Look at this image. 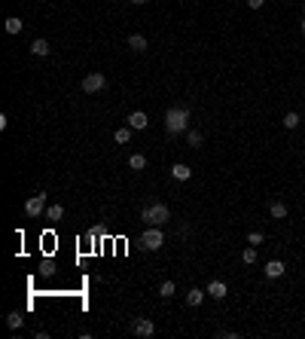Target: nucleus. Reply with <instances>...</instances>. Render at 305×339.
Masks as SVG:
<instances>
[{"label":"nucleus","mask_w":305,"mask_h":339,"mask_svg":"<svg viewBox=\"0 0 305 339\" xmlns=\"http://www.w3.org/2000/svg\"><path fill=\"white\" fill-rule=\"evenodd\" d=\"M165 132L168 135H186L189 132V110L186 107H168L165 110Z\"/></svg>","instance_id":"f257e3e1"},{"label":"nucleus","mask_w":305,"mask_h":339,"mask_svg":"<svg viewBox=\"0 0 305 339\" xmlns=\"http://www.w3.org/2000/svg\"><path fill=\"white\" fill-rule=\"evenodd\" d=\"M141 220L150 223V226H162V223L171 220V211H168L165 202H153V205H147V208L141 211Z\"/></svg>","instance_id":"f03ea898"},{"label":"nucleus","mask_w":305,"mask_h":339,"mask_svg":"<svg viewBox=\"0 0 305 339\" xmlns=\"http://www.w3.org/2000/svg\"><path fill=\"white\" fill-rule=\"evenodd\" d=\"M162 245H165V232H162L159 226H150V229L141 236V248H144V251H159Z\"/></svg>","instance_id":"7ed1b4c3"},{"label":"nucleus","mask_w":305,"mask_h":339,"mask_svg":"<svg viewBox=\"0 0 305 339\" xmlns=\"http://www.w3.org/2000/svg\"><path fill=\"white\" fill-rule=\"evenodd\" d=\"M104 89H107V76H104V73L95 70V73H86V76H82V92H86V95H95V92H104Z\"/></svg>","instance_id":"20e7f679"},{"label":"nucleus","mask_w":305,"mask_h":339,"mask_svg":"<svg viewBox=\"0 0 305 339\" xmlns=\"http://www.w3.org/2000/svg\"><path fill=\"white\" fill-rule=\"evenodd\" d=\"M131 333L141 339H150V336H156V324L150 318H134L131 321Z\"/></svg>","instance_id":"39448f33"},{"label":"nucleus","mask_w":305,"mask_h":339,"mask_svg":"<svg viewBox=\"0 0 305 339\" xmlns=\"http://www.w3.org/2000/svg\"><path fill=\"white\" fill-rule=\"evenodd\" d=\"M43 208H46V193H37V196H31V199L24 202V214H27V217H40Z\"/></svg>","instance_id":"423d86ee"},{"label":"nucleus","mask_w":305,"mask_h":339,"mask_svg":"<svg viewBox=\"0 0 305 339\" xmlns=\"http://www.w3.org/2000/svg\"><path fill=\"white\" fill-rule=\"evenodd\" d=\"M205 291H208V297H214V300H223V297L229 294V288H226V281H220V278H211Z\"/></svg>","instance_id":"0eeeda50"},{"label":"nucleus","mask_w":305,"mask_h":339,"mask_svg":"<svg viewBox=\"0 0 305 339\" xmlns=\"http://www.w3.org/2000/svg\"><path fill=\"white\" fill-rule=\"evenodd\" d=\"M125 122H128V125H131V128H137V132H144V128H147V125H150V119H147V113H144V110H131V113H128V119H125Z\"/></svg>","instance_id":"6e6552de"},{"label":"nucleus","mask_w":305,"mask_h":339,"mask_svg":"<svg viewBox=\"0 0 305 339\" xmlns=\"http://www.w3.org/2000/svg\"><path fill=\"white\" fill-rule=\"evenodd\" d=\"M263 272H266V278H281V275L287 272V266H284L281 260H269V263L263 266Z\"/></svg>","instance_id":"1a4fd4ad"},{"label":"nucleus","mask_w":305,"mask_h":339,"mask_svg":"<svg viewBox=\"0 0 305 339\" xmlns=\"http://www.w3.org/2000/svg\"><path fill=\"white\" fill-rule=\"evenodd\" d=\"M171 177H174V180H189V177H192V168H189L186 162H174V165H171Z\"/></svg>","instance_id":"9d476101"},{"label":"nucleus","mask_w":305,"mask_h":339,"mask_svg":"<svg viewBox=\"0 0 305 339\" xmlns=\"http://www.w3.org/2000/svg\"><path fill=\"white\" fill-rule=\"evenodd\" d=\"M205 297H208V291H202V288H189V294H186V306L196 309V306L205 303Z\"/></svg>","instance_id":"9b49d317"},{"label":"nucleus","mask_w":305,"mask_h":339,"mask_svg":"<svg viewBox=\"0 0 305 339\" xmlns=\"http://www.w3.org/2000/svg\"><path fill=\"white\" fill-rule=\"evenodd\" d=\"M128 49L131 52H147V37L144 34H128Z\"/></svg>","instance_id":"f8f14e48"},{"label":"nucleus","mask_w":305,"mask_h":339,"mask_svg":"<svg viewBox=\"0 0 305 339\" xmlns=\"http://www.w3.org/2000/svg\"><path fill=\"white\" fill-rule=\"evenodd\" d=\"M49 52H52V49H49V43H46L43 37H37V40L31 43V55H37V58H46Z\"/></svg>","instance_id":"ddd939ff"},{"label":"nucleus","mask_w":305,"mask_h":339,"mask_svg":"<svg viewBox=\"0 0 305 339\" xmlns=\"http://www.w3.org/2000/svg\"><path fill=\"white\" fill-rule=\"evenodd\" d=\"M3 28H6V34H21V31H24V21H21L18 15H9V18L3 21Z\"/></svg>","instance_id":"4468645a"},{"label":"nucleus","mask_w":305,"mask_h":339,"mask_svg":"<svg viewBox=\"0 0 305 339\" xmlns=\"http://www.w3.org/2000/svg\"><path fill=\"white\" fill-rule=\"evenodd\" d=\"M202 144H205V138H202V132H196V128H189V132H186V147H189V150H199Z\"/></svg>","instance_id":"2eb2a0df"},{"label":"nucleus","mask_w":305,"mask_h":339,"mask_svg":"<svg viewBox=\"0 0 305 339\" xmlns=\"http://www.w3.org/2000/svg\"><path fill=\"white\" fill-rule=\"evenodd\" d=\"M128 168H131V171H144V168H147V156H144V153H131V156H128Z\"/></svg>","instance_id":"dca6fc26"},{"label":"nucleus","mask_w":305,"mask_h":339,"mask_svg":"<svg viewBox=\"0 0 305 339\" xmlns=\"http://www.w3.org/2000/svg\"><path fill=\"white\" fill-rule=\"evenodd\" d=\"M21 324H24V315H21V312H9V315H6V327H9V330H21Z\"/></svg>","instance_id":"f3484780"},{"label":"nucleus","mask_w":305,"mask_h":339,"mask_svg":"<svg viewBox=\"0 0 305 339\" xmlns=\"http://www.w3.org/2000/svg\"><path fill=\"white\" fill-rule=\"evenodd\" d=\"M113 141H116V144H128V141H131V125L116 128V132H113Z\"/></svg>","instance_id":"a211bd4d"},{"label":"nucleus","mask_w":305,"mask_h":339,"mask_svg":"<svg viewBox=\"0 0 305 339\" xmlns=\"http://www.w3.org/2000/svg\"><path fill=\"white\" fill-rule=\"evenodd\" d=\"M269 214H272V220H284V217H287V205H284V202H272Z\"/></svg>","instance_id":"6ab92c4d"},{"label":"nucleus","mask_w":305,"mask_h":339,"mask_svg":"<svg viewBox=\"0 0 305 339\" xmlns=\"http://www.w3.org/2000/svg\"><path fill=\"white\" fill-rule=\"evenodd\" d=\"M174 291H177V284L168 278V281H162V288H159V297H162V300H171V297H174Z\"/></svg>","instance_id":"aec40b11"},{"label":"nucleus","mask_w":305,"mask_h":339,"mask_svg":"<svg viewBox=\"0 0 305 339\" xmlns=\"http://www.w3.org/2000/svg\"><path fill=\"white\" fill-rule=\"evenodd\" d=\"M299 122H302V119H299V113H293V110H290V113L284 116V128H287V132H293V128H296Z\"/></svg>","instance_id":"412c9836"},{"label":"nucleus","mask_w":305,"mask_h":339,"mask_svg":"<svg viewBox=\"0 0 305 339\" xmlns=\"http://www.w3.org/2000/svg\"><path fill=\"white\" fill-rule=\"evenodd\" d=\"M61 214H64L61 205H49V208H46V217H49V220H61Z\"/></svg>","instance_id":"4be33fe9"},{"label":"nucleus","mask_w":305,"mask_h":339,"mask_svg":"<svg viewBox=\"0 0 305 339\" xmlns=\"http://www.w3.org/2000/svg\"><path fill=\"white\" fill-rule=\"evenodd\" d=\"M241 260H244L247 266H251V263H257V248H254V245H251V248H244V254H241Z\"/></svg>","instance_id":"5701e85b"},{"label":"nucleus","mask_w":305,"mask_h":339,"mask_svg":"<svg viewBox=\"0 0 305 339\" xmlns=\"http://www.w3.org/2000/svg\"><path fill=\"white\" fill-rule=\"evenodd\" d=\"M247 245H254V248L263 245V232H251V236H247Z\"/></svg>","instance_id":"b1692460"},{"label":"nucleus","mask_w":305,"mask_h":339,"mask_svg":"<svg viewBox=\"0 0 305 339\" xmlns=\"http://www.w3.org/2000/svg\"><path fill=\"white\" fill-rule=\"evenodd\" d=\"M217 336H220V339H235V336H238V333H235V330H220Z\"/></svg>","instance_id":"393cba45"},{"label":"nucleus","mask_w":305,"mask_h":339,"mask_svg":"<svg viewBox=\"0 0 305 339\" xmlns=\"http://www.w3.org/2000/svg\"><path fill=\"white\" fill-rule=\"evenodd\" d=\"M247 6H251V9H263V6H266V0H247Z\"/></svg>","instance_id":"a878e982"},{"label":"nucleus","mask_w":305,"mask_h":339,"mask_svg":"<svg viewBox=\"0 0 305 339\" xmlns=\"http://www.w3.org/2000/svg\"><path fill=\"white\" fill-rule=\"evenodd\" d=\"M131 3H134V6H144V3H150V0H131Z\"/></svg>","instance_id":"bb28decb"},{"label":"nucleus","mask_w":305,"mask_h":339,"mask_svg":"<svg viewBox=\"0 0 305 339\" xmlns=\"http://www.w3.org/2000/svg\"><path fill=\"white\" fill-rule=\"evenodd\" d=\"M299 28H302V34H305V18H302V24H299Z\"/></svg>","instance_id":"cd10ccee"}]
</instances>
